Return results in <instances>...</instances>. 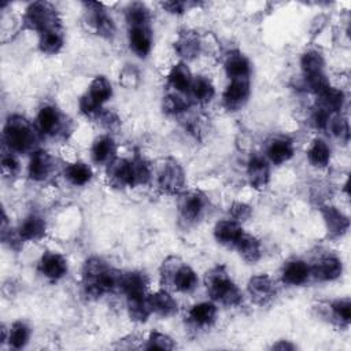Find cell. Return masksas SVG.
<instances>
[{
	"instance_id": "6da1fadb",
	"label": "cell",
	"mask_w": 351,
	"mask_h": 351,
	"mask_svg": "<svg viewBox=\"0 0 351 351\" xmlns=\"http://www.w3.org/2000/svg\"><path fill=\"white\" fill-rule=\"evenodd\" d=\"M204 284L213 300L225 306H237L241 302V292L229 277L225 266H215L206 273Z\"/></svg>"
},
{
	"instance_id": "7a4b0ae2",
	"label": "cell",
	"mask_w": 351,
	"mask_h": 351,
	"mask_svg": "<svg viewBox=\"0 0 351 351\" xmlns=\"http://www.w3.org/2000/svg\"><path fill=\"white\" fill-rule=\"evenodd\" d=\"M3 138L5 145L12 152H27L33 148L36 136L29 121L18 114L10 115L5 121Z\"/></svg>"
},
{
	"instance_id": "3957f363",
	"label": "cell",
	"mask_w": 351,
	"mask_h": 351,
	"mask_svg": "<svg viewBox=\"0 0 351 351\" xmlns=\"http://www.w3.org/2000/svg\"><path fill=\"white\" fill-rule=\"evenodd\" d=\"M25 26L38 34L49 29L60 26L58 12L55 7L48 1H34L32 3L23 15Z\"/></svg>"
},
{
	"instance_id": "277c9868",
	"label": "cell",
	"mask_w": 351,
	"mask_h": 351,
	"mask_svg": "<svg viewBox=\"0 0 351 351\" xmlns=\"http://www.w3.org/2000/svg\"><path fill=\"white\" fill-rule=\"evenodd\" d=\"M207 199L200 191H188L178 197V213L185 223L196 222L204 213Z\"/></svg>"
},
{
	"instance_id": "5b68a950",
	"label": "cell",
	"mask_w": 351,
	"mask_h": 351,
	"mask_svg": "<svg viewBox=\"0 0 351 351\" xmlns=\"http://www.w3.org/2000/svg\"><path fill=\"white\" fill-rule=\"evenodd\" d=\"M184 182H185L184 170L180 166V163L173 159H167L162 165L158 174V184L160 189L166 193L173 195L182 189Z\"/></svg>"
},
{
	"instance_id": "8992f818",
	"label": "cell",
	"mask_w": 351,
	"mask_h": 351,
	"mask_svg": "<svg viewBox=\"0 0 351 351\" xmlns=\"http://www.w3.org/2000/svg\"><path fill=\"white\" fill-rule=\"evenodd\" d=\"M86 7V16L88 22L92 26V29L101 37L111 38L115 33V25L111 16L107 15V12L103 10L101 4L95 1H88L84 4Z\"/></svg>"
},
{
	"instance_id": "52a82bcc",
	"label": "cell",
	"mask_w": 351,
	"mask_h": 351,
	"mask_svg": "<svg viewBox=\"0 0 351 351\" xmlns=\"http://www.w3.org/2000/svg\"><path fill=\"white\" fill-rule=\"evenodd\" d=\"M247 291L255 303L265 304L276 296L277 288L274 281L267 274H258L250 278Z\"/></svg>"
},
{
	"instance_id": "ba28073f",
	"label": "cell",
	"mask_w": 351,
	"mask_h": 351,
	"mask_svg": "<svg viewBox=\"0 0 351 351\" xmlns=\"http://www.w3.org/2000/svg\"><path fill=\"white\" fill-rule=\"evenodd\" d=\"M250 97L248 80H232L223 92V104L230 111L240 110Z\"/></svg>"
},
{
	"instance_id": "9c48e42d",
	"label": "cell",
	"mask_w": 351,
	"mask_h": 351,
	"mask_svg": "<svg viewBox=\"0 0 351 351\" xmlns=\"http://www.w3.org/2000/svg\"><path fill=\"white\" fill-rule=\"evenodd\" d=\"M110 266L100 258H89L82 267V285L86 293L97 296V284Z\"/></svg>"
},
{
	"instance_id": "30bf717a",
	"label": "cell",
	"mask_w": 351,
	"mask_h": 351,
	"mask_svg": "<svg viewBox=\"0 0 351 351\" xmlns=\"http://www.w3.org/2000/svg\"><path fill=\"white\" fill-rule=\"evenodd\" d=\"M107 178L108 182L115 188L133 186L132 162L115 158L107 165Z\"/></svg>"
},
{
	"instance_id": "8fae6325",
	"label": "cell",
	"mask_w": 351,
	"mask_h": 351,
	"mask_svg": "<svg viewBox=\"0 0 351 351\" xmlns=\"http://www.w3.org/2000/svg\"><path fill=\"white\" fill-rule=\"evenodd\" d=\"M40 273L49 280H59L67 273V261L58 252H45L38 262Z\"/></svg>"
},
{
	"instance_id": "7c38bea8",
	"label": "cell",
	"mask_w": 351,
	"mask_h": 351,
	"mask_svg": "<svg viewBox=\"0 0 351 351\" xmlns=\"http://www.w3.org/2000/svg\"><path fill=\"white\" fill-rule=\"evenodd\" d=\"M244 234V230L240 225V222L234 219H223L217 222L214 228V237L215 240L226 247H236L241 236Z\"/></svg>"
},
{
	"instance_id": "4fadbf2b",
	"label": "cell",
	"mask_w": 351,
	"mask_h": 351,
	"mask_svg": "<svg viewBox=\"0 0 351 351\" xmlns=\"http://www.w3.org/2000/svg\"><path fill=\"white\" fill-rule=\"evenodd\" d=\"M147 303L151 313L159 317H171L177 313L176 299L165 289L156 291L155 293L147 296Z\"/></svg>"
},
{
	"instance_id": "5bb4252c",
	"label": "cell",
	"mask_w": 351,
	"mask_h": 351,
	"mask_svg": "<svg viewBox=\"0 0 351 351\" xmlns=\"http://www.w3.org/2000/svg\"><path fill=\"white\" fill-rule=\"evenodd\" d=\"M321 214L324 218V222L326 225V229L332 237H339L343 236L350 226L348 218L339 211L333 206H324L321 208Z\"/></svg>"
},
{
	"instance_id": "9a60e30c",
	"label": "cell",
	"mask_w": 351,
	"mask_h": 351,
	"mask_svg": "<svg viewBox=\"0 0 351 351\" xmlns=\"http://www.w3.org/2000/svg\"><path fill=\"white\" fill-rule=\"evenodd\" d=\"M343 265L336 256H325L319 259L311 269L310 274L319 281H332L341 276Z\"/></svg>"
},
{
	"instance_id": "2e32d148",
	"label": "cell",
	"mask_w": 351,
	"mask_h": 351,
	"mask_svg": "<svg viewBox=\"0 0 351 351\" xmlns=\"http://www.w3.org/2000/svg\"><path fill=\"white\" fill-rule=\"evenodd\" d=\"M147 285H148V280L144 273L141 271L123 273L121 291L126 295V299H141V298H147L145 296Z\"/></svg>"
},
{
	"instance_id": "e0dca14e",
	"label": "cell",
	"mask_w": 351,
	"mask_h": 351,
	"mask_svg": "<svg viewBox=\"0 0 351 351\" xmlns=\"http://www.w3.org/2000/svg\"><path fill=\"white\" fill-rule=\"evenodd\" d=\"M225 71L230 80H248L251 73L250 60L239 51L229 52L225 59Z\"/></svg>"
},
{
	"instance_id": "ac0fdd59",
	"label": "cell",
	"mask_w": 351,
	"mask_h": 351,
	"mask_svg": "<svg viewBox=\"0 0 351 351\" xmlns=\"http://www.w3.org/2000/svg\"><path fill=\"white\" fill-rule=\"evenodd\" d=\"M266 155L274 165H281L293 156V144L288 137L277 136L269 141Z\"/></svg>"
},
{
	"instance_id": "d6986e66",
	"label": "cell",
	"mask_w": 351,
	"mask_h": 351,
	"mask_svg": "<svg viewBox=\"0 0 351 351\" xmlns=\"http://www.w3.org/2000/svg\"><path fill=\"white\" fill-rule=\"evenodd\" d=\"M53 169L52 156L47 151H36L29 162L27 173L34 181H44Z\"/></svg>"
},
{
	"instance_id": "ffe728a7",
	"label": "cell",
	"mask_w": 351,
	"mask_h": 351,
	"mask_svg": "<svg viewBox=\"0 0 351 351\" xmlns=\"http://www.w3.org/2000/svg\"><path fill=\"white\" fill-rule=\"evenodd\" d=\"M37 128L43 134L55 136L62 128V118L53 106H44L37 114Z\"/></svg>"
},
{
	"instance_id": "44dd1931",
	"label": "cell",
	"mask_w": 351,
	"mask_h": 351,
	"mask_svg": "<svg viewBox=\"0 0 351 351\" xmlns=\"http://www.w3.org/2000/svg\"><path fill=\"white\" fill-rule=\"evenodd\" d=\"M247 174H248V181L254 188L256 189L265 188L269 182V176H270V170L266 159H263L259 155L252 156L248 162Z\"/></svg>"
},
{
	"instance_id": "7402d4cb",
	"label": "cell",
	"mask_w": 351,
	"mask_h": 351,
	"mask_svg": "<svg viewBox=\"0 0 351 351\" xmlns=\"http://www.w3.org/2000/svg\"><path fill=\"white\" fill-rule=\"evenodd\" d=\"M217 317V307L211 302H202L191 307L188 311V321L196 328L210 326Z\"/></svg>"
},
{
	"instance_id": "603a6c76",
	"label": "cell",
	"mask_w": 351,
	"mask_h": 351,
	"mask_svg": "<svg viewBox=\"0 0 351 351\" xmlns=\"http://www.w3.org/2000/svg\"><path fill=\"white\" fill-rule=\"evenodd\" d=\"M117 145L110 136L97 137L90 148V155L95 163L97 165H108L115 159Z\"/></svg>"
},
{
	"instance_id": "cb8c5ba5",
	"label": "cell",
	"mask_w": 351,
	"mask_h": 351,
	"mask_svg": "<svg viewBox=\"0 0 351 351\" xmlns=\"http://www.w3.org/2000/svg\"><path fill=\"white\" fill-rule=\"evenodd\" d=\"M174 48L182 59L191 60V59L196 58L200 51L199 36L192 30H184L178 34V37L174 43Z\"/></svg>"
},
{
	"instance_id": "d4e9b609",
	"label": "cell",
	"mask_w": 351,
	"mask_h": 351,
	"mask_svg": "<svg viewBox=\"0 0 351 351\" xmlns=\"http://www.w3.org/2000/svg\"><path fill=\"white\" fill-rule=\"evenodd\" d=\"M129 44L133 52L140 56L145 58L152 47V36L148 26L140 27H130L129 30Z\"/></svg>"
},
{
	"instance_id": "484cf974",
	"label": "cell",
	"mask_w": 351,
	"mask_h": 351,
	"mask_svg": "<svg viewBox=\"0 0 351 351\" xmlns=\"http://www.w3.org/2000/svg\"><path fill=\"white\" fill-rule=\"evenodd\" d=\"M281 277L285 284L302 285L310 277V267L306 262H303L300 259L289 261L287 265H284Z\"/></svg>"
},
{
	"instance_id": "4316f807",
	"label": "cell",
	"mask_w": 351,
	"mask_h": 351,
	"mask_svg": "<svg viewBox=\"0 0 351 351\" xmlns=\"http://www.w3.org/2000/svg\"><path fill=\"white\" fill-rule=\"evenodd\" d=\"M192 73L185 62H178L171 67L167 75L169 85L178 93H186L192 84Z\"/></svg>"
},
{
	"instance_id": "83f0119b",
	"label": "cell",
	"mask_w": 351,
	"mask_h": 351,
	"mask_svg": "<svg viewBox=\"0 0 351 351\" xmlns=\"http://www.w3.org/2000/svg\"><path fill=\"white\" fill-rule=\"evenodd\" d=\"M45 221L37 214H30L23 219L18 229V236L21 240H40L45 234Z\"/></svg>"
},
{
	"instance_id": "f1b7e54d",
	"label": "cell",
	"mask_w": 351,
	"mask_h": 351,
	"mask_svg": "<svg viewBox=\"0 0 351 351\" xmlns=\"http://www.w3.org/2000/svg\"><path fill=\"white\" fill-rule=\"evenodd\" d=\"M197 282L199 280L195 270L191 266L185 265L184 262L178 266V269L176 270L170 280V284L174 287V289L185 293L192 292L197 287Z\"/></svg>"
},
{
	"instance_id": "f546056e",
	"label": "cell",
	"mask_w": 351,
	"mask_h": 351,
	"mask_svg": "<svg viewBox=\"0 0 351 351\" xmlns=\"http://www.w3.org/2000/svg\"><path fill=\"white\" fill-rule=\"evenodd\" d=\"M63 41H64V38H63L62 27L58 26V27H53V29H49L47 32L40 33L38 48L43 53L55 55L62 49Z\"/></svg>"
},
{
	"instance_id": "4dcf8cb0",
	"label": "cell",
	"mask_w": 351,
	"mask_h": 351,
	"mask_svg": "<svg viewBox=\"0 0 351 351\" xmlns=\"http://www.w3.org/2000/svg\"><path fill=\"white\" fill-rule=\"evenodd\" d=\"M234 248L239 251L240 256L245 262H250V263L256 262L262 255L261 241L255 236H251V234H247V233H244L241 236V239L239 240V243L236 244Z\"/></svg>"
},
{
	"instance_id": "1f68e13d",
	"label": "cell",
	"mask_w": 351,
	"mask_h": 351,
	"mask_svg": "<svg viewBox=\"0 0 351 351\" xmlns=\"http://www.w3.org/2000/svg\"><path fill=\"white\" fill-rule=\"evenodd\" d=\"M95 104H97L99 107H101V104L104 101H107L111 95H112V86L110 84V81L103 77V75H97L92 80L88 92L85 93Z\"/></svg>"
},
{
	"instance_id": "d6a6232c",
	"label": "cell",
	"mask_w": 351,
	"mask_h": 351,
	"mask_svg": "<svg viewBox=\"0 0 351 351\" xmlns=\"http://www.w3.org/2000/svg\"><path fill=\"white\" fill-rule=\"evenodd\" d=\"M189 92H191V96L200 104H206V103L211 101V99L215 95L213 82L203 75H197L192 80Z\"/></svg>"
},
{
	"instance_id": "836d02e7",
	"label": "cell",
	"mask_w": 351,
	"mask_h": 351,
	"mask_svg": "<svg viewBox=\"0 0 351 351\" xmlns=\"http://www.w3.org/2000/svg\"><path fill=\"white\" fill-rule=\"evenodd\" d=\"M307 159L315 167H325L330 160V149L328 144L321 138L313 140L307 149Z\"/></svg>"
},
{
	"instance_id": "e575fe53",
	"label": "cell",
	"mask_w": 351,
	"mask_h": 351,
	"mask_svg": "<svg viewBox=\"0 0 351 351\" xmlns=\"http://www.w3.org/2000/svg\"><path fill=\"white\" fill-rule=\"evenodd\" d=\"M64 177L67 181L75 186L85 185L86 182L90 181L92 178V169L84 163V162H75L71 163L66 167L64 170Z\"/></svg>"
},
{
	"instance_id": "d590c367",
	"label": "cell",
	"mask_w": 351,
	"mask_h": 351,
	"mask_svg": "<svg viewBox=\"0 0 351 351\" xmlns=\"http://www.w3.org/2000/svg\"><path fill=\"white\" fill-rule=\"evenodd\" d=\"M149 16V10L143 3H130L126 8V21L130 27L148 26Z\"/></svg>"
},
{
	"instance_id": "8d00e7d4",
	"label": "cell",
	"mask_w": 351,
	"mask_h": 351,
	"mask_svg": "<svg viewBox=\"0 0 351 351\" xmlns=\"http://www.w3.org/2000/svg\"><path fill=\"white\" fill-rule=\"evenodd\" d=\"M30 337V329L23 321H15L8 330V343L12 348H23Z\"/></svg>"
},
{
	"instance_id": "74e56055",
	"label": "cell",
	"mask_w": 351,
	"mask_h": 351,
	"mask_svg": "<svg viewBox=\"0 0 351 351\" xmlns=\"http://www.w3.org/2000/svg\"><path fill=\"white\" fill-rule=\"evenodd\" d=\"M319 101H321V108H324L325 111H328L329 114L339 111L343 107L344 103V95L341 90L335 89L332 86H329L322 95L318 96Z\"/></svg>"
},
{
	"instance_id": "f35d334b",
	"label": "cell",
	"mask_w": 351,
	"mask_h": 351,
	"mask_svg": "<svg viewBox=\"0 0 351 351\" xmlns=\"http://www.w3.org/2000/svg\"><path fill=\"white\" fill-rule=\"evenodd\" d=\"M300 66L304 75L321 73L324 70V58L318 51H307L302 55Z\"/></svg>"
},
{
	"instance_id": "ab89813d",
	"label": "cell",
	"mask_w": 351,
	"mask_h": 351,
	"mask_svg": "<svg viewBox=\"0 0 351 351\" xmlns=\"http://www.w3.org/2000/svg\"><path fill=\"white\" fill-rule=\"evenodd\" d=\"M189 106L188 99L184 96V93H169L163 97V110L167 114L171 115H178L181 112H184Z\"/></svg>"
},
{
	"instance_id": "60d3db41",
	"label": "cell",
	"mask_w": 351,
	"mask_h": 351,
	"mask_svg": "<svg viewBox=\"0 0 351 351\" xmlns=\"http://www.w3.org/2000/svg\"><path fill=\"white\" fill-rule=\"evenodd\" d=\"M330 311H332V317L336 322L347 326L351 321V300L348 298L335 300L330 304Z\"/></svg>"
},
{
	"instance_id": "b9f144b4",
	"label": "cell",
	"mask_w": 351,
	"mask_h": 351,
	"mask_svg": "<svg viewBox=\"0 0 351 351\" xmlns=\"http://www.w3.org/2000/svg\"><path fill=\"white\" fill-rule=\"evenodd\" d=\"M176 347L171 337L160 332H152L147 339V344L144 348L147 350H173Z\"/></svg>"
},
{
	"instance_id": "7bdbcfd3",
	"label": "cell",
	"mask_w": 351,
	"mask_h": 351,
	"mask_svg": "<svg viewBox=\"0 0 351 351\" xmlns=\"http://www.w3.org/2000/svg\"><path fill=\"white\" fill-rule=\"evenodd\" d=\"M304 77H306V84H307L308 89L311 92H314L317 96L322 95L330 86V84H329L328 78L325 77L324 71L315 73V74H311V75H304Z\"/></svg>"
},
{
	"instance_id": "ee69618b",
	"label": "cell",
	"mask_w": 351,
	"mask_h": 351,
	"mask_svg": "<svg viewBox=\"0 0 351 351\" xmlns=\"http://www.w3.org/2000/svg\"><path fill=\"white\" fill-rule=\"evenodd\" d=\"M132 162V174H133V186L147 184L149 180V167L141 159H134Z\"/></svg>"
},
{
	"instance_id": "f6af8a7d",
	"label": "cell",
	"mask_w": 351,
	"mask_h": 351,
	"mask_svg": "<svg viewBox=\"0 0 351 351\" xmlns=\"http://www.w3.org/2000/svg\"><path fill=\"white\" fill-rule=\"evenodd\" d=\"M119 82L122 86L128 88V89H132V88H136L140 82V73L138 70L134 67V66H125L122 70H121V74H119Z\"/></svg>"
},
{
	"instance_id": "bcb514c9",
	"label": "cell",
	"mask_w": 351,
	"mask_h": 351,
	"mask_svg": "<svg viewBox=\"0 0 351 351\" xmlns=\"http://www.w3.org/2000/svg\"><path fill=\"white\" fill-rule=\"evenodd\" d=\"M329 128L333 132L335 136H337L340 140L343 141H348L350 137V128H348V122L346 118L343 117H336L329 119Z\"/></svg>"
},
{
	"instance_id": "7dc6e473",
	"label": "cell",
	"mask_w": 351,
	"mask_h": 351,
	"mask_svg": "<svg viewBox=\"0 0 351 351\" xmlns=\"http://www.w3.org/2000/svg\"><path fill=\"white\" fill-rule=\"evenodd\" d=\"M18 169H19V162L11 154V151L8 154H3V156H1V171H3V174L7 176V177L15 176L18 173Z\"/></svg>"
},
{
	"instance_id": "c3c4849f",
	"label": "cell",
	"mask_w": 351,
	"mask_h": 351,
	"mask_svg": "<svg viewBox=\"0 0 351 351\" xmlns=\"http://www.w3.org/2000/svg\"><path fill=\"white\" fill-rule=\"evenodd\" d=\"M230 215L233 217L234 221L237 222H243V221H247L250 217H251V207L245 203H241V202H234L232 206H230Z\"/></svg>"
},
{
	"instance_id": "681fc988",
	"label": "cell",
	"mask_w": 351,
	"mask_h": 351,
	"mask_svg": "<svg viewBox=\"0 0 351 351\" xmlns=\"http://www.w3.org/2000/svg\"><path fill=\"white\" fill-rule=\"evenodd\" d=\"M96 118L99 119V122H100L106 129H115V128L119 125L118 117H117L114 112H111V111H104V110H101V111L97 114Z\"/></svg>"
},
{
	"instance_id": "f907efd6",
	"label": "cell",
	"mask_w": 351,
	"mask_h": 351,
	"mask_svg": "<svg viewBox=\"0 0 351 351\" xmlns=\"http://www.w3.org/2000/svg\"><path fill=\"white\" fill-rule=\"evenodd\" d=\"M162 7L170 12V14H182L185 11V8L188 7V4L185 1H165L162 3Z\"/></svg>"
},
{
	"instance_id": "816d5d0a",
	"label": "cell",
	"mask_w": 351,
	"mask_h": 351,
	"mask_svg": "<svg viewBox=\"0 0 351 351\" xmlns=\"http://www.w3.org/2000/svg\"><path fill=\"white\" fill-rule=\"evenodd\" d=\"M271 348H273V350H281V351H285V350H287V351H291V350H295V346H293L292 343H289V341L280 340L278 343L273 344Z\"/></svg>"
}]
</instances>
